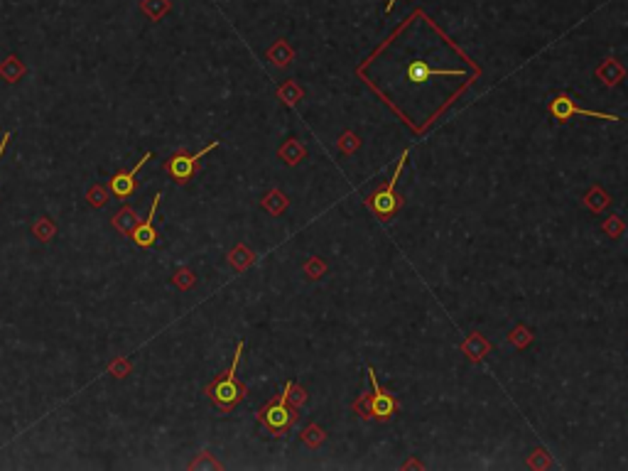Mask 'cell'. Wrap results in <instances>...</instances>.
Here are the masks:
<instances>
[{"instance_id": "obj_1", "label": "cell", "mask_w": 628, "mask_h": 471, "mask_svg": "<svg viewBox=\"0 0 628 471\" xmlns=\"http://www.w3.org/2000/svg\"><path fill=\"white\" fill-rule=\"evenodd\" d=\"M243 346H246V341L241 339L236 346V354H233L231 369H228L226 373L218 376L216 383L209 388V398L214 400V405H216L218 410H233L238 405V400L243 398V388L236 380V369H238V359H241V354H243Z\"/></svg>"}, {"instance_id": "obj_2", "label": "cell", "mask_w": 628, "mask_h": 471, "mask_svg": "<svg viewBox=\"0 0 628 471\" xmlns=\"http://www.w3.org/2000/svg\"><path fill=\"white\" fill-rule=\"evenodd\" d=\"M258 420H261V425H266L273 434H282V432H287L292 425H295L297 415H295V410L287 405V395L282 393L280 400L266 405V408L258 413Z\"/></svg>"}, {"instance_id": "obj_3", "label": "cell", "mask_w": 628, "mask_h": 471, "mask_svg": "<svg viewBox=\"0 0 628 471\" xmlns=\"http://www.w3.org/2000/svg\"><path fill=\"white\" fill-rule=\"evenodd\" d=\"M405 160H407V152H403L400 160H398L395 172H393V177H391V180H388V185L383 187V190H378L376 194H373L371 199H368L371 209L376 211V214L381 216V219H391V216L398 211V204H400V201H398V197H395V185H398V177H400Z\"/></svg>"}, {"instance_id": "obj_4", "label": "cell", "mask_w": 628, "mask_h": 471, "mask_svg": "<svg viewBox=\"0 0 628 471\" xmlns=\"http://www.w3.org/2000/svg\"><path fill=\"white\" fill-rule=\"evenodd\" d=\"M214 147H218V140L209 142V145L204 147V150L194 152V155H187V152H179V155L169 157L167 165H164V170L169 172V177H172V180L177 182V185H184V182H189V180H192V177H194V172H197V167H199V160H202V157H207L209 152L214 150Z\"/></svg>"}, {"instance_id": "obj_5", "label": "cell", "mask_w": 628, "mask_h": 471, "mask_svg": "<svg viewBox=\"0 0 628 471\" xmlns=\"http://www.w3.org/2000/svg\"><path fill=\"white\" fill-rule=\"evenodd\" d=\"M550 113L557 123H567L572 116H589V118H601V121H621L619 116H609V113H599V111H584L575 103L572 96H557L555 101L550 103Z\"/></svg>"}, {"instance_id": "obj_6", "label": "cell", "mask_w": 628, "mask_h": 471, "mask_svg": "<svg viewBox=\"0 0 628 471\" xmlns=\"http://www.w3.org/2000/svg\"><path fill=\"white\" fill-rule=\"evenodd\" d=\"M368 378H371V388H373L368 410H371V415L376 420H391L398 410V403L393 400V395H388L386 390L381 388V383H378V378H376V371L373 369H368Z\"/></svg>"}, {"instance_id": "obj_7", "label": "cell", "mask_w": 628, "mask_h": 471, "mask_svg": "<svg viewBox=\"0 0 628 471\" xmlns=\"http://www.w3.org/2000/svg\"><path fill=\"white\" fill-rule=\"evenodd\" d=\"M152 160V152H148V155H143L140 160H138L136 167H131V170H123V172H116L111 180V192L118 197V199H128V197L136 192V177L138 172H140L143 165H148V162Z\"/></svg>"}, {"instance_id": "obj_8", "label": "cell", "mask_w": 628, "mask_h": 471, "mask_svg": "<svg viewBox=\"0 0 628 471\" xmlns=\"http://www.w3.org/2000/svg\"><path fill=\"white\" fill-rule=\"evenodd\" d=\"M159 199H162V194H155V199H152V206H150V214H148L145 221H140V224H136V229L131 231V238L136 246L140 248H155L157 246V231H155V214H157V204Z\"/></svg>"}, {"instance_id": "obj_9", "label": "cell", "mask_w": 628, "mask_h": 471, "mask_svg": "<svg viewBox=\"0 0 628 471\" xmlns=\"http://www.w3.org/2000/svg\"><path fill=\"white\" fill-rule=\"evenodd\" d=\"M437 74H462V72H437V69H432L427 62H422V59H415V62L407 67V79H410L412 84H425L430 81L432 77H437Z\"/></svg>"}, {"instance_id": "obj_10", "label": "cell", "mask_w": 628, "mask_h": 471, "mask_svg": "<svg viewBox=\"0 0 628 471\" xmlns=\"http://www.w3.org/2000/svg\"><path fill=\"white\" fill-rule=\"evenodd\" d=\"M624 67H621L616 59H606L604 64H601L599 69H596V77L601 79L604 84H609V86H614V84H619L621 79H624Z\"/></svg>"}, {"instance_id": "obj_11", "label": "cell", "mask_w": 628, "mask_h": 471, "mask_svg": "<svg viewBox=\"0 0 628 471\" xmlns=\"http://www.w3.org/2000/svg\"><path fill=\"white\" fill-rule=\"evenodd\" d=\"M462 349H464V354L469 356L471 361H481L483 356L488 354V349H491V344H488L486 339H483L481 334H471L469 339L462 344Z\"/></svg>"}, {"instance_id": "obj_12", "label": "cell", "mask_w": 628, "mask_h": 471, "mask_svg": "<svg viewBox=\"0 0 628 471\" xmlns=\"http://www.w3.org/2000/svg\"><path fill=\"white\" fill-rule=\"evenodd\" d=\"M609 197L604 194V192L599 190V187H594V190L587 194V206H589L591 211H601L604 206H609Z\"/></svg>"}, {"instance_id": "obj_13", "label": "cell", "mask_w": 628, "mask_h": 471, "mask_svg": "<svg viewBox=\"0 0 628 471\" xmlns=\"http://www.w3.org/2000/svg\"><path fill=\"white\" fill-rule=\"evenodd\" d=\"M604 231H606V234H609L611 238L621 236V231H624V221H621L619 216H611V219L604 224Z\"/></svg>"}, {"instance_id": "obj_14", "label": "cell", "mask_w": 628, "mask_h": 471, "mask_svg": "<svg viewBox=\"0 0 628 471\" xmlns=\"http://www.w3.org/2000/svg\"><path fill=\"white\" fill-rule=\"evenodd\" d=\"M530 339H532V336L528 334V331L523 329V326H518V329L513 331L511 336H508V341H513V344H518V346H525V344H530Z\"/></svg>"}, {"instance_id": "obj_15", "label": "cell", "mask_w": 628, "mask_h": 471, "mask_svg": "<svg viewBox=\"0 0 628 471\" xmlns=\"http://www.w3.org/2000/svg\"><path fill=\"white\" fill-rule=\"evenodd\" d=\"M10 138H13V135H10V133H5V135H3V140H0V157H3V152H5V147H8Z\"/></svg>"}, {"instance_id": "obj_16", "label": "cell", "mask_w": 628, "mask_h": 471, "mask_svg": "<svg viewBox=\"0 0 628 471\" xmlns=\"http://www.w3.org/2000/svg\"><path fill=\"white\" fill-rule=\"evenodd\" d=\"M393 5H395V0H391V3H388V13L393 10Z\"/></svg>"}]
</instances>
